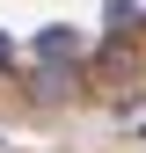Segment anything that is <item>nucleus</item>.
I'll return each mask as SVG.
<instances>
[{"label":"nucleus","instance_id":"f257e3e1","mask_svg":"<svg viewBox=\"0 0 146 153\" xmlns=\"http://www.w3.org/2000/svg\"><path fill=\"white\" fill-rule=\"evenodd\" d=\"M73 51H80V36H73V29H44V36H36V59H51V66H66Z\"/></svg>","mask_w":146,"mask_h":153},{"label":"nucleus","instance_id":"f03ea898","mask_svg":"<svg viewBox=\"0 0 146 153\" xmlns=\"http://www.w3.org/2000/svg\"><path fill=\"white\" fill-rule=\"evenodd\" d=\"M7 59H15V51H7V36H0V66H7Z\"/></svg>","mask_w":146,"mask_h":153}]
</instances>
